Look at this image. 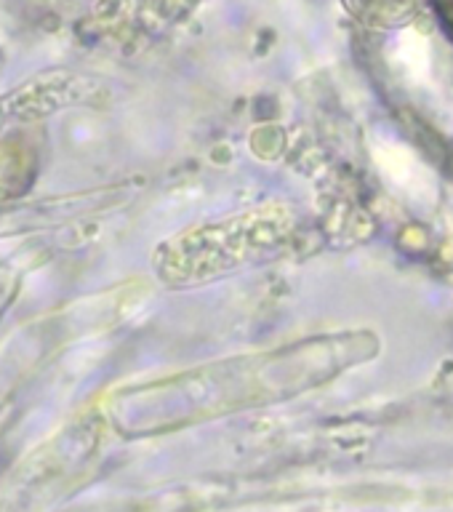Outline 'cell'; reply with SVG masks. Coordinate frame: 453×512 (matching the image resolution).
Wrapping results in <instances>:
<instances>
[{
	"instance_id": "1",
	"label": "cell",
	"mask_w": 453,
	"mask_h": 512,
	"mask_svg": "<svg viewBox=\"0 0 453 512\" xmlns=\"http://www.w3.org/2000/svg\"><path fill=\"white\" fill-rule=\"evenodd\" d=\"M368 24H398L414 14L419 0H347Z\"/></svg>"
}]
</instances>
